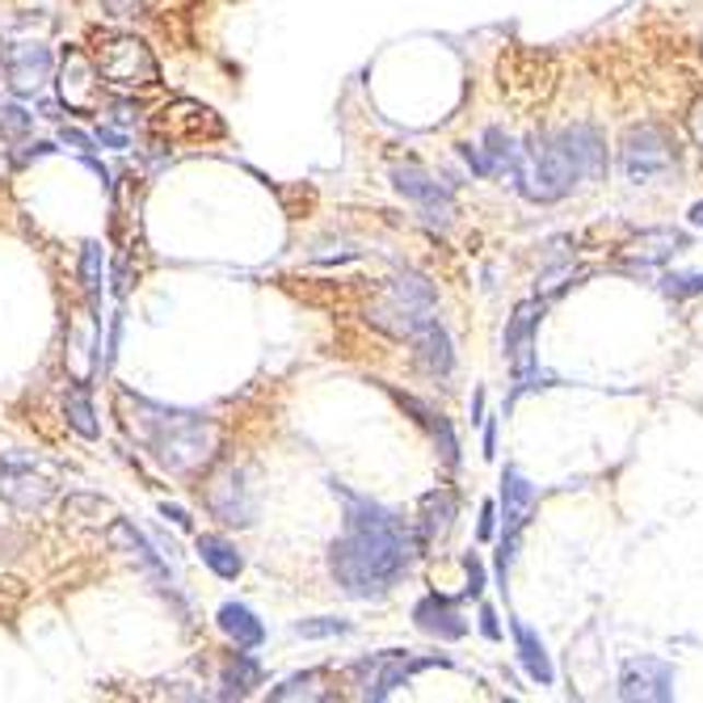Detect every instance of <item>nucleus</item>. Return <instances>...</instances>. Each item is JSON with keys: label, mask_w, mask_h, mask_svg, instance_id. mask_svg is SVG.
Returning <instances> with one entry per match:
<instances>
[{"label": "nucleus", "mask_w": 703, "mask_h": 703, "mask_svg": "<svg viewBox=\"0 0 703 703\" xmlns=\"http://www.w3.org/2000/svg\"><path fill=\"white\" fill-rule=\"evenodd\" d=\"M161 518H169L177 531H194V518H189V510H182V506H169V502H161Z\"/></svg>", "instance_id": "4c0bfd02"}, {"label": "nucleus", "mask_w": 703, "mask_h": 703, "mask_svg": "<svg viewBox=\"0 0 703 703\" xmlns=\"http://www.w3.org/2000/svg\"><path fill=\"white\" fill-rule=\"evenodd\" d=\"M691 136H695V143H700V152H703V102L691 110Z\"/></svg>", "instance_id": "37998d69"}, {"label": "nucleus", "mask_w": 703, "mask_h": 703, "mask_svg": "<svg viewBox=\"0 0 703 703\" xmlns=\"http://www.w3.org/2000/svg\"><path fill=\"white\" fill-rule=\"evenodd\" d=\"M110 283H114V287H110V291H114V299H123L127 291H131V262H127V257H118V262H114Z\"/></svg>", "instance_id": "f704fd0d"}, {"label": "nucleus", "mask_w": 703, "mask_h": 703, "mask_svg": "<svg viewBox=\"0 0 703 703\" xmlns=\"http://www.w3.org/2000/svg\"><path fill=\"white\" fill-rule=\"evenodd\" d=\"M152 136L157 148H194V143H211L223 136V118L203 102H189V97H173L169 106H161L152 114Z\"/></svg>", "instance_id": "39448f33"}, {"label": "nucleus", "mask_w": 703, "mask_h": 703, "mask_svg": "<svg viewBox=\"0 0 703 703\" xmlns=\"http://www.w3.org/2000/svg\"><path fill=\"white\" fill-rule=\"evenodd\" d=\"M434 303H438V296H434L430 278L405 270L388 283V296L371 316H376V325L392 329L401 337H413L417 329L434 321Z\"/></svg>", "instance_id": "20e7f679"}, {"label": "nucleus", "mask_w": 703, "mask_h": 703, "mask_svg": "<svg viewBox=\"0 0 703 703\" xmlns=\"http://www.w3.org/2000/svg\"><path fill=\"white\" fill-rule=\"evenodd\" d=\"M620 700H675V666L661 657H632L620 675Z\"/></svg>", "instance_id": "f8f14e48"}, {"label": "nucleus", "mask_w": 703, "mask_h": 703, "mask_svg": "<svg viewBox=\"0 0 703 703\" xmlns=\"http://www.w3.org/2000/svg\"><path fill=\"white\" fill-rule=\"evenodd\" d=\"M678 164V143L666 127L657 123H645V127H632L627 139H623V173L641 186V182H653L661 173H670Z\"/></svg>", "instance_id": "0eeeda50"}, {"label": "nucleus", "mask_w": 703, "mask_h": 703, "mask_svg": "<svg viewBox=\"0 0 703 703\" xmlns=\"http://www.w3.org/2000/svg\"><path fill=\"white\" fill-rule=\"evenodd\" d=\"M430 666H447V657H408V653H376V657H362L350 666V678L362 687L358 695L362 700H388L396 687H405L417 670H430Z\"/></svg>", "instance_id": "423d86ee"}, {"label": "nucleus", "mask_w": 703, "mask_h": 703, "mask_svg": "<svg viewBox=\"0 0 703 703\" xmlns=\"http://www.w3.org/2000/svg\"><path fill=\"white\" fill-rule=\"evenodd\" d=\"M55 143H43V139H34V143H22V152H13V164L22 169V164L30 161H43V157H51Z\"/></svg>", "instance_id": "c9c22d12"}, {"label": "nucleus", "mask_w": 703, "mask_h": 703, "mask_svg": "<svg viewBox=\"0 0 703 703\" xmlns=\"http://www.w3.org/2000/svg\"><path fill=\"white\" fill-rule=\"evenodd\" d=\"M510 632H515V645H518V661H522V670L535 678L540 687H552L556 682V670H552V661H548V649H543V641L527 627V623H510Z\"/></svg>", "instance_id": "b1692460"}, {"label": "nucleus", "mask_w": 703, "mask_h": 703, "mask_svg": "<svg viewBox=\"0 0 703 703\" xmlns=\"http://www.w3.org/2000/svg\"><path fill=\"white\" fill-rule=\"evenodd\" d=\"M493 522H497V506L485 502V510H481V540H493Z\"/></svg>", "instance_id": "79ce46f5"}, {"label": "nucleus", "mask_w": 703, "mask_h": 703, "mask_svg": "<svg viewBox=\"0 0 703 703\" xmlns=\"http://www.w3.org/2000/svg\"><path fill=\"white\" fill-rule=\"evenodd\" d=\"M502 89L518 106H543L556 89V68L543 51H510L502 59Z\"/></svg>", "instance_id": "1a4fd4ad"}, {"label": "nucleus", "mask_w": 703, "mask_h": 703, "mask_svg": "<svg viewBox=\"0 0 703 703\" xmlns=\"http://www.w3.org/2000/svg\"><path fill=\"white\" fill-rule=\"evenodd\" d=\"M333 493L342 497L346 531L329 548V573L342 586V595L383 598L413 568V556L422 552L417 535L405 527V518L392 515L371 497L350 493L337 481H333Z\"/></svg>", "instance_id": "f257e3e1"}, {"label": "nucleus", "mask_w": 703, "mask_h": 703, "mask_svg": "<svg viewBox=\"0 0 703 703\" xmlns=\"http://www.w3.org/2000/svg\"><path fill=\"white\" fill-rule=\"evenodd\" d=\"M695 291H703V274H670L666 278V296H675V299H687V296H695Z\"/></svg>", "instance_id": "2f4dec72"}, {"label": "nucleus", "mask_w": 703, "mask_h": 703, "mask_svg": "<svg viewBox=\"0 0 703 703\" xmlns=\"http://www.w3.org/2000/svg\"><path fill=\"white\" fill-rule=\"evenodd\" d=\"M253 687H262V661H257L249 649L232 653V657L223 661V670H219L216 695L219 700H249Z\"/></svg>", "instance_id": "aec40b11"}, {"label": "nucleus", "mask_w": 703, "mask_h": 703, "mask_svg": "<svg viewBox=\"0 0 703 703\" xmlns=\"http://www.w3.org/2000/svg\"><path fill=\"white\" fill-rule=\"evenodd\" d=\"M106 110L118 127H131L139 118V102H131V97H114V102H106Z\"/></svg>", "instance_id": "473e14b6"}, {"label": "nucleus", "mask_w": 703, "mask_h": 703, "mask_svg": "<svg viewBox=\"0 0 703 703\" xmlns=\"http://www.w3.org/2000/svg\"><path fill=\"white\" fill-rule=\"evenodd\" d=\"M535 312H540V303H522L515 312V321H510V329H506V354H510L518 376L531 371V337H535V321H540Z\"/></svg>", "instance_id": "5701e85b"}, {"label": "nucleus", "mask_w": 703, "mask_h": 703, "mask_svg": "<svg viewBox=\"0 0 703 703\" xmlns=\"http://www.w3.org/2000/svg\"><path fill=\"white\" fill-rule=\"evenodd\" d=\"M93 139H97V143H106V148H127V136H123L118 127H97Z\"/></svg>", "instance_id": "58836bf2"}, {"label": "nucleus", "mask_w": 703, "mask_h": 703, "mask_svg": "<svg viewBox=\"0 0 703 703\" xmlns=\"http://www.w3.org/2000/svg\"><path fill=\"white\" fill-rule=\"evenodd\" d=\"M325 682V670H303V675H291L287 682H278L270 691L274 703H291V700H329L325 691H316Z\"/></svg>", "instance_id": "bb28decb"}, {"label": "nucleus", "mask_w": 703, "mask_h": 703, "mask_svg": "<svg viewBox=\"0 0 703 703\" xmlns=\"http://www.w3.org/2000/svg\"><path fill=\"white\" fill-rule=\"evenodd\" d=\"M456 522V493L451 488H434L422 497V518H417V548H430V543L447 540Z\"/></svg>", "instance_id": "a211bd4d"}, {"label": "nucleus", "mask_w": 703, "mask_h": 703, "mask_svg": "<svg viewBox=\"0 0 703 703\" xmlns=\"http://www.w3.org/2000/svg\"><path fill=\"white\" fill-rule=\"evenodd\" d=\"M110 543H114L118 552H127V556H131V561H136L143 573H152L161 590L169 586V565H164V556L157 552V543L148 540L136 522H131V518H110Z\"/></svg>", "instance_id": "2eb2a0df"}, {"label": "nucleus", "mask_w": 703, "mask_h": 703, "mask_svg": "<svg viewBox=\"0 0 703 703\" xmlns=\"http://www.w3.org/2000/svg\"><path fill=\"white\" fill-rule=\"evenodd\" d=\"M392 186L405 194L408 203H417V211L438 223V228H447L451 219H456V198H451V186L447 182H434L430 173H422L417 164H396L392 169Z\"/></svg>", "instance_id": "9d476101"}, {"label": "nucleus", "mask_w": 703, "mask_h": 703, "mask_svg": "<svg viewBox=\"0 0 703 703\" xmlns=\"http://www.w3.org/2000/svg\"><path fill=\"white\" fill-rule=\"evenodd\" d=\"M102 283H106V249L102 241H84L81 244V287L93 312H97V299H102Z\"/></svg>", "instance_id": "a878e982"}, {"label": "nucleus", "mask_w": 703, "mask_h": 703, "mask_svg": "<svg viewBox=\"0 0 703 703\" xmlns=\"http://www.w3.org/2000/svg\"><path fill=\"white\" fill-rule=\"evenodd\" d=\"M203 497H207V510L223 527H253V518H257V497H253V485H249V472L237 468V463L219 468L216 476L203 485Z\"/></svg>", "instance_id": "6e6552de"}, {"label": "nucleus", "mask_w": 703, "mask_h": 703, "mask_svg": "<svg viewBox=\"0 0 703 703\" xmlns=\"http://www.w3.org/2000/svg\"><path fill=\"white\" fill-rule=\"evenodd\" d=\"M194 548H198L203 565L211 568L216 577H223V581H237L244 573V556L232 540H223V535H194Z\"/></svg>", "instance_id": "4be33fe9"}, {"label": "nucleus", "mask_w": 703, "mask_h": 703, "mask_svg": "<svg viewBox=\"0 0 703 703\" xmlns=\"http://www.w3.org/2000/svg\"><path fill=\"white\" fill-rule=\"evenodd\" d=\"M481 632H485L488 641H502V623L493 615V607H481Z\"/></svg>", "instance_id": "ea45409f"}, {"label": "nucleus", "mask_w": 703, "mask_h": 703, "mask_svg": "<svg viewBox=\"0 0 703 703\" xmlns=\"http://www.w3.org/2000/svg\"><path fill=\"white\" fill-rule=\"evenodd\" d=\"M59 139H64L68 148H77V152H93V148H97V139L84 136V131H77V127H64V131H59Z\"/></svg>", "instance_id": "e433bc0d"}, {"label": "nucleus", "mask_w": 703, "mask_h": 703, "mask_svg": "<svg viewBox=\"0 0 703 703\" xmlns=\"http://www.w3.org/2000/svg\"><path fill=\"white\" fill-rule=\"evenodd\" d=\"M38 114L51 118V123H64V114H72V110L64 106V102H38Z\"/></svg>", "instance_id": "a19ab883"}, {"label": "nucleus", "mask_w": 703, "mask_h": 703, "mask_svg": "<svg viewBox=\"0 0 703 703\" xmlns=\"http://www.w3.org/2000/svg\"><path fill=\"white\" fill-rule=\"evenodd\" d=\"M413 346H417V362H422V371L434 379H447L456 371V350H451V337H447V329L430 321V325H422L413 333Z\"/></svg>", "instance_id": "f3484780"}, {"label": "nucleus", "mask_w": 703, "mask_h": 703, "mask_svg": "<svg viewBox=\"0 0 703 703\" xmlns=\"http://www.w3.org/2000/svg\"><path fill=\"white\" fill-rule=\"evenodd\" d=\"M463 568H468V595L481 598V590H485V565H481V556H476V552L463 556Z\"/></svg>", "instance_id": "72a5a7b5"}, {"label": "nucleus", "mask_w": 703, "mask_h": 703, "mask_svg": "<svg viewBox=\"0 0 703 703\" xmlns=\"http://www.w3.org/2000/svg\"><path fill=\"white\" fill-rule=\"evenodd\" d=\"M89 59H93L102 84L123 89V93L152 89V84L161 81L157 55H152V47H148L143 38H136V34H102V38L93 43V55H89Z\"/></svg>", "instance_id": "7ed1b4c3"}, {"label": "nucleus", "mask_w": 703, "mask_h": 703, "mask_svg": "<svg viewBox=\"0 0 703 703\" xmlns=\"http://www.w3.org/2000/svg\"><path fill=\"white\" fill-rule=\"evenodd\" d=\"M136 413L127 417L136 438L148 447V456L161 463L169 476H198L219 451V426L211 417L194 413V408H169L152 405L143 396L123 392Z\"/></svg>", "instance_id": "f03ea898"}, {"label": "nucleus", "mask_w": 703, "mask_h": 703, "mask_svg": "<svg viewBox=\"0 0 703 703\" xmlns=\"http://www.w3.org/2000/svg\"><path fill=\"white\" fill-rule=\"evenodd\" d=\"M434 442H438V451H442L447 468H456V463H460V442H456V430H451V422H447V417H438V422H434Z\"/></svg>", "instance_id": "c756f323"}, {"label": "nucleus", "mask_w": 703, "mask_h": 703, "mask_svg": "<svg viewBox=\"0 0 703 703\" xmlns=\"http://www.w3.org/2000/svg\"><path fill=\"white\" fill-rule=\"evenodd\" d=\"M691 223H695V228H703V203H695V207H691Z\"/></svg>", "instance_id": "c03bdc74"}, {"label": "nucleus", "mask_w": 703, "mask_h": 703, "mask_svg": "<svg viewBox=\"0 0 703 703\" xmlns=\"http://www.w3.org/2000/svg\"><path fill=\"white\" fill-rule=\"evenodd\" d=\"M216 623L237 649H262L266 645V623L257 620L244 602H223L216 611Z\"/></svg>", "instance_id": "6ab92c4d"}, {"label": "nucleus", "mask_w": 703, "mask_h": 703, "mask_svg": "<svg viewBox=\"0 0 703 703\" xmlns=\"http://www.w3.org/2000/svg\"><path fill=\"white\" fill-rule=\"evenodd\" d=\"M531 506H535V485L518 472V468H506V476H502V510H506V540L497 548V568H502V577H506V568L515 561V548H518V531L527 527V515H531Z\"/></svg>", "instance_id": "9b49d317"}, {"label": "nucleus", "mask_w": 703, "mask_h": 703, "mask_svg": "<svg viewBox=\"0 0 703 703\" xmlns=\"http://www.w3.org/2000/svg\"><path fill=\"white\" fill-rule=\"evenodd\" d=\"M64 413H68V426L81 434V438H97L102 426H97V413H93V396H89V383H72L68 396H64Z\"/></svg>", "instance_id": "393cba45"}, {"label": "nucleus", "mask_w": 703, "mask_h": 703, "mask_svg": "<svg viewBox=\"0 0 703 703\" xmlns=\"http://www.w3.org/2000/svg\"><path fill=\"white\" fill-rule=\"evenodd\" d=\"M84 510H89V515H114V510H110V502H102V497H84V493H77V497H68V502H64V515H84Z\"/></svg>", "instance_id": "7c9ffc66"}, {"label": "nucleus", "mask_w": 703, "mask_h": 703, "mask_svg": "<svg viewBox=\"0 0 703 703\" xmlns=\"http://www.w3.org/2000/svg\"><path fill=\"white\" fill-rule=\"evenodd\" d=\"M556 139L565 143L573 164L581 169V182H586V177H598V173L607 169V143H602V136H598L595 127H568V131H561Z\"/></svg>", "instance_id": "412c9836"}, {"label": "nucleus", "mask_w": 703, "mask_h": 703, "mask_svg": "<svg viewBox=\"0 0 703 703\" xmlns=\"http://www.w3.org/2000/svg\"><path fill=\"white\" fill-rule=\"evenodd\" d=\"M413 623H417L426 636H438V641H460V636H468V620L456 611V602H451V598H442V595L417 598V607H413Z\"/></svg>", "instance_id": "dca6fc26"}, {"label": "nucleus", "mask_w": 703, "mask_h": 703, "mask_svg": "<svg viewBox=\"0 0 703 703\" xmlns=\"http://www.w3.org/2000/svg\"><path fill=\"white\" fill-rule=\"evenodd\" d=\"M0 493H4L13 506H22V510H38V506L51 502L55 485L43 472H34V460L4 456V460H0Z\"/></svg>", "instance_id": "ddd939ff"}, {"label": "nucleus", "mask_w": 703, "mask_h": 703, "mask_svg": "<svg viewBox=\"0 0 703 703\" xmlns=\"http://www.w3.org/2000/svg\"><path fill=\"white\" fill-rule=\"evenodd\" d=\"M350 623L346 620H333V615H321V620H299L296 623V636L303 641H325V636H346Z\"/></svg>", "instance_id": "c85d7f7f"}, {"label": "nucleus", "mask_w": 703, "mask_h": 703, "mask_svg": "<svg viewBox=\"0 0 703 703\" xmlns=\"http://www.w3.org/2000/svg\"><path fill=\"white\" fill-rule=\"evenodd\" d=\"M34 127V114L26 106H0V139L4 143H22Z\"/></svg>", "instance_id": "cd10ccee"}, {"label": "nucleus", "mask_w": 703, "mask_h": 703, "mask_svg": "<svg viewBox=\"0 0 703 703\" xmlns=\"http://www.w3.org/2000/svg\"><path fill=\"white\" fill-rule=\"evenodd\" d=\"M0 64H4V77L13 84V93H34L51 81L55 72V55L43 47V43H22V47H9L0 51Z\"/></svg>", "instance_id": "4468645a"}]
</instances>
